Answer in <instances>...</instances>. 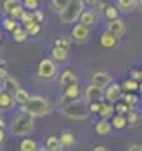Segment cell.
I'll list each match as a JSON object with an SVG mask.
<instances>
[{
  "instance_id": "cell-1",
  "label": "cell",
  "mask_w": 142,
  "mask_h": 151,
  "mask_svg": "<svg viewBox=\"0 0 142 151\" xmlns=\"http://www.w3.org/2000/svg\"><path fill=\"white\" fill-rule=\"evenodd\" d=\"M34 130H35V118L23 109L12 114L9 127H7L9 135H12V137H28V135H32Z\"/></svg>"
},
{
  "instance_id": "cell-2",
  "label": "cell",
  "mask_w": 142,
  "mask_h": 151,
  "mask_svg": "<svg viewBox=\"0 0 142 151\" xmlns=\"http://www.w3.org/2000/svg\"><path fill=\"white\" fill-rule=\"evenodd\" d=\"M53 109H55L53 102H51L47 97H44V95H32L30 100H28V104L23 107V111H27L28 114H32L34 118L47 116V114L53 113Z\"/></svg>"
},
{
  "instance_id": "cell-3",
  "label": "cell",
  "mask_w": 142,
  "mask_h": 151,
  "mask_svg": "<svg viewBox=\"0 0 142 151\" xmlns=\"http://www.w3.org/2000/svg\"><path fill=\"white\" fill-rule=\"evenodd\" d=\"M60 114L69 118V119H74V121H81V119H86L91 116L88 111V104L84 100H77V102H70V104L62 106Z\"/></svg>"
},
{
  "instance_id": "cell-4",
  "label": "cell",
  "mask_w": 142,
  "mask_h": 151,
  "mask_svg": "<svg viewBox=\"0 0 142 151\" xmlns=\"http://www.w3.org/2000/svg\"><path fill=\"white\" fill-rule=\"evenodd\" d=\"M84 9H86L84 0H70V4L67 5V9L58 16V19L63 25H75L79 21V16L82 14Z\"/></svg>"
},
{
  "instance_id": "cell-5",
  "label": "cell",
  "mask_w": 142,
  "mask_h": 151,
  "mask_svg": "<svg viewBox=\"0 0 142 151\" xmlns=\"http://www.w3.org/2000/svg\"><path fill=\"white\" fill-rule=\"evenodd\" d=\"M35 74L39 79L42 81H53L58 77V63L55 60H51L49 56L47 58H42L39 63H37V70Z\"/></svg>"
},
{
  "instance_id": "cell-6",
  "label": "cell",
  "mask_w": 142,
  "mask_h": 151,
  "mask_svg": "<svg viewBox=\"0 0 142 151\" xmlns=\"http://www.w3.org/2000/svg\"><path fill=\"white\" fill-rule=\"evenodd\" d=\"M82 93H84V90H82L79 84H74V86H67V88H63L62 95L58 97V107H62V106H65V104H70V102L82 100Z\"/></svg>"
},
{
  "instance_id": "cell-7",
  "label": "cell",
  "mask_w": 142,
  "mask_h": 151,
  "mask_svg": "<svg viewBox=\"0 0 142 151\" xmlns=\"http://www.w3.org/2000/svg\"><path fill=\"white\" fill-rule=\"evenodd\" d=\"M82 100H84L86 104H91V102H104V100H105V97H104V88L95 86V84H88V86L84 88Z\"/></svg>"
},
{
  "instance_id": "cell-8",
  "label": "cell",
  "mask_w": 142,
  "mask_h": 151,
  "mask_svg": "<svg viewBox=\"0 0 142 151\" xmlns=\"http://www.w3.org/2000/svg\"><path fill=\"white\" fill-rule=\"evenodd\" d=\"M104 97H105V102H110V104H118L121 102L123 99V88H121V83H116L112 81L105 90H104Z\"/></svg>"
},
{
  "instance_id": "cell-9",
  "label": "cell",
  "mask_w": 142,
  "mask_h": 151,
  "mask_svg": "<svg viewBox=\"0 0 142 151\" xmlns=\"http://www.w3.org/2000/svg\"><path fill=\"white\" fill-rule=\"evenodd\" d=\"M70 39L75 42V44H84V42L90 39V28H88V27H84V25H81V23L72 25Z\"/></svg>"
},
{
  "instance_id": "cell-10",
  "label": "cell",
  "mask_w": 142,
  "mask_h": 151,
  "mask_svg": "<svg viewBox=\"0 0 142 151\" xmlns=\"http://www.w3.org/2000/svg\"><path fill=\"white\" fill-rule=\"evenodd\" d=\"M58 83L67 88V86H74V84H79V79H77V74L74 72V69L70 67H65L60 74H58Z\"/></svg>"
},
{
  "instance_id": "cell-11",
  "label": "cell",
  "mask_w": 142,
  "mask_h": 151,
  "mask_svg": "<svg viewBox=\"0 0 142 151\" xmlns=\"http://www.w3.org/2000/svg\"><path fill=\"white\" fill-rule=\"evenodd\" d=\"M98 12L97 11H93V9H84L82 11V14L79 16V21L77 23H81V25H84V27H88V28H93L97 23H98Z\"/></svg>"
},
{
  "instance_id": "cell-12",
  "label": "cell",
  "mask_w": 142,
  "mask_h": 151,
  "mask_svg": "<svg viewBox=\"0 0 142 151\" xmlns=\"http://www.w3.org/2000/svg\"><path fill=\"white\" fill-rule=\"evenodd\" d=\"M110 83H112V77L107 74L105 70H95L93 74L90 76V84L100 86V88H104V90H105Z\"/></svg>"
},
{
  "instance_id": "cell-13",
  "label": "cell",
  "mask_w": 142,
  "mask_h": 151,
  "mask_svg": "<svg viewBox=\"0 0 142 151\" xmlns=\"http://www.w3.org/2000/svg\"><path fill=\"white\" fill-rule=\"evenodd\" d=\"M40 144H39V141L34 139L32 135H28V137H21L19 139V142H18V151H40Z\"/></svg>"
},
{
  "instance_id": "cell-14",
  "label": "cell",
  "mask_w": 142,
  "mask_h": 151,
  "mask_svg": "<svg viewBox=\"0 0 142 151\" xmlns=\"http://www.w3.org/2000/svg\"><path fill=\"white\" fill-rule=\"evenodd\" d=\"M98 44L104 47V49H114V47H118V44H119V39L116 37V35H112L110 32H102L100 35H98Z\"/></svg>"
},
{
  "instance_id": "cell-15",
  "label": "cell",
  "mask_w": 142,
  "mask_h": 151,
  "mask_svg": "<svg viewBox=\"0 0 142 151\" xmlns=\"http://www.w3.org/2000/svg\"><path fill=\"white\" fill-rule=\"evenodd\" d=\"M112 125H110V121H107V119H97L95 123H93V132L98 135V137H107V135H110L112 134Z\"/></svg>"
},
{
  "instance_id": "cell-16",
  "label": "cell",
  "mask_w": 142,
  "mask_h": 151,
  "mask_svg": "<svg viewBox=\"0 0 142 151\" xmlns=\"http://www.w3.org/2000/svg\"><path fill=\"white\" fill-rule=\"evenodd\" d=\"M107 32H110L112 35H116L118 39H121L125 34H126V23L123 21V19H118V21H110V23H107L105 27Z\"/></svg>"
},
{
  "instance_id": "cell-17",
  "label": "cell",
  "mask_w": 142,
  "mask_h": 151,
  "mask_svg": "<svg viewBox=\"0 0 142 151\" xmlns=\"http://www.w3.org/2000/svg\"><path fill=\"white\" fill-rule=\"evenodd\" d=\"M49 58L55 60L56 63H67V62H69V49L53 46V47L49 49Z\"/></svg>"
},
{
  "instance_id": "cell-18",
  "label": "cell",
  "mask_w": 142,
  "mask_h": 151,
  "mask_svg": "<svg viewBox=\"0 0 142 151\" xmlns=\"http://www.w3.org/2000/svg\"><path fill=\"white\" fill-rule=\"evenodd\" d=\"M42 146L46 151H63V146L60 142L58 135H47L42 139Z\"/></svg>"
},
{
  "instance_id": "cell-19",
  "label": "cell",
  "mask_w": 142,
  "mask_h": 151,
  "mask_svg": "<svg viewBox=\"0 0 142 151\" xmlns=\"http://www.w3.org/2000/svg\"><path fill=\"white\" fill-rule=\"evenodd\" d=\"M16 106V102H14V97L9 93V91H4V90H0V113L4 111H11L12 107Z\"/></svg>"
},
{
  "instance_id": "cell-20",
  "label": "cell",
  "mask_w": 142,
  "mask_h": 151,
  "mask_svg": "<svg viewBox=\"0 0 142 151\" xmlns=\"http://www.w3.org/2000/svg\"><path fill=\"white\" fill-rule=\"evenodd\" d=\"M97 116H98V119H107V121H110V119L116 116V106H114V104H110V102H105V100H104L102 109H100V113L97 114Z\"/></svg>"
},
{
  "instance_id": "cell-21",
  "label": "cell",
  "mask_w": 142,
  "mask_h": 151,
  "mask_svg": "<svg viewBox=\"0 0 142 151\" xmlns=\"http://www.w3.org/2000/svg\"><path fill=\"white\" fill-rule=\"evenodd\" d=\"M60 142H62L63 150H72V148H75V144H77V137H75L72 132L65 130V132L60 134Z\"/></svg>"
},
{
  "instance_id": "cell-22",
  "label": "cell",
  "mask_w": 142,
  "mask_h": 151,
  "mask_svg": "<svg viewBox=\"0 0 142 151\" xmlns=\"http://www.w3.org/2000/svg\"><path fill=\"white\" fill-rule=\"evenodd\" d=\"M110 125L116 132H125L130 125H128V118L125 114H116L112 119H110Z\"/></svg>"
},
{
  "instance_id": "cell-23",
  "label": "cell",
  "mask_w": 142,
  "mask_h": 151,
  "mask_svg": "<svg viewBox=\"0 0 142 151\" xmlns=\"http://www.w3.org/2000/svg\"><path fill=\"white\" fill-rule=\"evenodd\" d=\"M121 88H123V93H137L139 88H141V81H135L132 77H126L121 81Z\"/></svg>"
},
{
  "instance_id": "cell-24",
  "label": "cell",
  "mask_w": 142,
  "mask_h": 151,
  "mask_svg": "<svg viewBox=\"0 0 142 151\" xmlns=\"http://www.w3.org/2000/svg\"><path fill=\"white\" fill-rule=\"evenodd\" d=\"M12 97H14V102H16V106H18L19 109H23V107L28 104V100H30V97H32V95H30V93H28L25 88H19V90H18V91H16Z\"/></svg>"
},
{
  "instance_id": "cell-25",
  "label": "cell",
  "mask_w": 142,
  "mask_h": 151,
  "mask_svg": "<svg viewBox=\"0 0 142 151\" xmlns=\"http://www.w3.org/2000/svg\"><path fill=\"white\" fill-rule=\"evenodd\" d=\"M19 88H21V86H19V81H18L16 77H12V76H9V77L2 83V90H4V91H9L11 95H14Z\"/></svg>"
},
{
  "instance_id": "cell-26",
  "label": "cell",
  "mask_w": 142,
  "mask_h": 151,
  "mask_svg": "<svg viewBox=\"0 0 142 151\" xmlns=\"http://www.w3.org/2000/svg\"><path fill=\"white\" fill-rule=\"evenodd\" d=\"M11 37H12L14 42H18V44H25V42L30 39V35H28V32L25 30V27H23V25H19V27L11 34Z\"/></svg>"
},
{
  "instance_id": "cell-27",
  "label": "cell",
  "mask_w": 142,
  "mask_h": 151,
  "mask_svg": "<svg viewBox=\"0 0 142 151\" xmlns=\"http://www.w3.org/2000/svg\"><path fill=\"white\" fill-rule=\"evenodd\" d=\"M114 5L119 9V12H132L137 7V0H116Z\"/></svg>"
},
{
  "instance_id": "cell-28",
  "label": "cell",
  "mask_w": 142,
  "mask_h": 151,
  "mask_svg": "<svg viewBox=\"0 0 142 151\" xmlns=\"http://www.w3.org/2000/svg\"><path fill=\"white\" fill-rule=\"evenodd\" d=\"M70 4V0H49V9L55 12V14H62L65 9H67V5Z\"/></svg>"
},
{
  "instance_id": "cell-29",
  "label": "cell",
  "mask_w": 142,
  "mask_h": 151,
  "mask_svg": "<svg viewBox=\"0 0 142 151\" xmlns=\"http://www.w3.org/2000/svg\"><path fill=\"white\" fill-rule=\"evenodd\" d=\"M23 27H25V30L28 32V35H30V37H39V35H40V30H42V25H40V23H37L35 19H32V21H28V23H25Z\"/></svg>"
},
{
  "instance_id": "cell-30",
  "label": "cell",
  "mask_w": 142,
  "mask_h": 151,
  "mask_svg": "<svg viewBox=\"0 0 142 151\" xmlns=\"http://www.w3.org/2000/svg\"><path fill=\"white\" fill-rule=\"evenodd\" d=\"M104 18L107 19V23H110V21H118V19H121V18H119V9H118L116 5H107L105 12H104Z\"/></svg>"
},
{
  "instance_id": "cell-31",
  "label": "cell",
  "mask_w": 142,
  "mask_h": 151,
  "mask_svg": "<svg viewBox=\"0 0 142 151\" xmlns=\"http://www.w3.org/2000/svg\"><path fill=\"white\" fill-rule=\"evenodd\" d=\"M18 5H21V0H2V12L9 16Z\"/></svg>"
},
{
  "instance_id": "cell-32",
  "label": "cell",
  "mask_w": 142,
  "mask_h": 151,
  "mask_svg": "<svg viewBox=\"0 0 142 151\" xmlns=\"http://www.w3.org/2000/svg\"><path fill=\"white\" fill-rule=\"evenodd\" d=\"M19 25H21V23L16 21V19H12V18H4V19H2V28H4L5 32H9V34H12Z\"/></svg>"
},
{
  "instance_id": "cell-33",
  "label": "cell",
  "mask_w": 142,
  "mask_h": 151,
  "mask_svg": "<svg viewBox=\"0 0 142 151\" xmlns=\"http://www.w3.org/2000/svg\"><path fill=\"white\" fill-rule=\"evenodd\" d=\"M72 44H74V40H72L70 37H55V39H53V46H56V47L70 49Z\"/></svg>"
},
{
  "instance_id": "cell-34",
  "label": "cell",
  "mask_w": 142,
  "mask_h": 151,
  "mask_svg": "<svg viewBox=\"0 0 142 151\" xmlns=\"http://www.w3.org/2000/svg\"><path fill=\"white\" fill-rule=\"evenodd\" d=\"M121 100H123L126 106H130L132 109H135V107L139 106V102H141L135 93H123V99H121Z\"/></svg>"
},
{
  "instance_id": "cell-35",
  "label": "cell",
  "mask_w": 142,
  "mask_h": 151,
  "mask_svg": "<svg viewBox=\"0 0 142 151\" xmlns=\"http://www.w3.org/2000/svg\"><path fill=\"white\" fill-rule=\"evenodd\" d=\"M21 4H23V7H25L27 11H30V12L40 9V2H39V0H21Z\"/></svg>"
},
{
  "instance_id": "cell-36",
  "label": "cell",
  "mask_w": 142,
  "mask_h": 151,
  "mask_svg": "<svg viewBox=\"0 0 142 151\" xmlns=\"http://www.w3.org/2000/svg\"><path fill=\"white\" fill-rule=\"evenodd\" d=\"M126 118H128V125L133 127V125H137V123L141 121V113H139L137 109H132L130 113L126 114Z\"/></svg>"
},
{
  "instance_id": "cell-37",
  "label": "cell",
  "mask_w": 142,
  "mask_h": 151,
  "mask_svg": "<svg viewBox=\"0 0 142 151\" xmlns=\"http://www.w3.org/2000/svg\"><path fill=\"white\" fill-rule=\"evenodd\" d=\"M130 111H132V107H130V106H126L123 100L116 104V114H125V116H126Z\"/></svg>"
},
{
  "instance_id": "cell-38",
  "label": "cell",
  "mask_w": 142,
  "mask_h": 151,
  "mask_svg": "<svg viewBox=\"0 0 142 151\" xmlns=\"http://www.w3.org/2000/svg\"><path fill=\"white\" fill-rule=\"evenodd\" d=\"M102 104H104V102H91V104H88V111H90V114H98L100 109H102Z\"/></svg>"
},
{
  "instance_id": "cell-39",
  "label": "cell",
  "mask_w": 142,
  "mask_h": 151,
  "mask_svg": "<svg viewBox=\"0 0 142 151\" xmlns=\"http://www.w3.org/2000/svg\"><path fill=\"white\" fill-rule=\"evenodd\" d=\"M84 4H86V7H88V9H93V11H98V7H100V4H102V0H84Z\"/></svg>"
},
{
  "instance_id": "cell-40",
  "label": "cell",
  "mask_w": 142,
  "mask_h": 151,
  "mask_svg": "<svg viewBox=\"0 0 142 151\" xmlns=\"http://www.w3.org/2000/svg\"><path fill=\"white\" fill-rule=\"evenodd\" d=\"M32 16H34V19H35L37 23H40V25H42V23H44V19H46L44 12H42L40 9H37V11H34V12H32Z\"/></svg>"
},
{
  "instance_id": "cell-41",
  "label": "cell",
  "mask_w": 142,
  "mask_h": 151,
  "mask_svg": "<svg viewBox=\"0 0 142 151\" xmlns=\"http://www.w3.org/2000/svg\"><path fill=\"white\" fill-rule=\"evenodd\" d=\"M130 72H132V74H130V77H132V79H135V81H142V74H141V69H132Z\"/></svg>"
},
{
  "instance_id": "cell-42",
  "label": "cell",
  "mask_w": 142,
  "mask_h": 151,
  "mask_svg": "<svg viewBox=\"0 0 142 151\" xmlns=\"http://www.w3.org/2000/svg\"><path fill=\"white\" fill-rule=\"evenodd\" d=\"M125 151H142V144H139V142L128 144V146H126V150H125Z\"/></svg>"
},
{
  "instance_id": "cell-43",
  "label": "cell",
  "mask_w": 142,
  "mask_h": 151,
  "mask_svg": "<svg viewBox=\"0 0 142 151\" xmlns=\"http://www.w3.org/2000/svg\"><path fill=\"white\" fill-rule=\"evenodd\" d=\"M5 141H7V134H5V130H0V150H4Z\"/></svg>"
},
{
  "instance_id": "cell-44",
  "label": "cell",
  "mask_w": 142,
  "mask_h": 151,
  "mask_svg": "<svg viewBox=\"0 0 142 151\" xmlns=\"http://www.w3.org/2000/svg\"><path fill=\"white\" fill-rule=\"evenodd\" d=\"M7 77H9V72H7V69H5V67H0V83H4Z\"/></svg>"
},
{
  "instance_id": "cell-45",
  "label": "cell",
  "mask_w": 142,
  "mask_h": 151,
  "mask_svg": "<svg viewBox=\"0 0 142 151\" xmlns=\"http://www.w3.org/2000/svg\"><path fill=\"white\" fill-rule=\"evenodd\" d=\"M91 151H109V150H107V146H104V144H95L91 148Z\"/></svg>"
},
{
  "instance_id": "cell-46",
  "label": "cell",
  "mask_w": 142,
  "mask_h": 151,
  "mask_svg": "<svg viewBox=\"0 0 142 151\" xmlns=\"http://www.w3.org/2000/svg\"><path fill=\"white\" fill-rule=\"evenodd\" d=\"M9 125L5 123V119H4V116H0V130H5Z\"/></svg>"
},
{
  "instance_id": "cell-47",
  "label": "cell",
  "mask_w": 142,
  "mask_h": 151,
  "mask_svg": "<svg viewBox=\"0 0 142 151\" xmlns=\"http://www.w3.org/2000/svg\"><path fill=\"white\" fill-rule=\"evenodd\" d=\"M137 7L142 11V0H137Z\"/></svg>"
},
{
  "instance_id": "cell-48",
  "label": "cell",
  "mask_w": 142,
  "mask_h": 151,
  "mask_svg": "<svg viewBox=\"0 0 142 151\" xmlns=\"http://www.w3.org/2000/svg\"><path fill=\"white\" fill-rule=\"evenodd\" d=\"M2 42H4V34H2V30H0V46H2Z\"/></svg>"
},
{
  "instance_id": "cell-49",
  "label": "cell",
  "mask_w": 142,
  "mask_h": 151,
  "mask_svg": "<svg viewBox=\"0 0 142 151\" xmlns=\"http://www.w3.org/2000/svg\"><path fill=\"white\" fill-rule=\"evenodd\" d=\"M139 91H141V95H142V81H141V88H139Z\"/></svg>"
},
{
  "instance_id": "cell-50",
  "label": "cell",
  "mask_w": 142,
  "mask_h": 151,
  "mask_svg": "<svg viewBox=\"0 0 142 151\" xmlns=\"http://www.w3.org/2000/svg\"><path fill=\"white\" fill-rule=\"evenodd\" d=\"M141 111H142V102H141Z\"/></svg>"
},
{
  "instance_id": "cell-51",
  "label": "cell",
  "mask_w": 142,
  "mask_h": 151,
  "mask_svg": "<svg viewBox=\"0 0 142 151\" xmlns=\"http://www.w3.org/2000/svg\"><path fill=\"white\" fill-rule=\"evenodd\" d=\"M141 74H142V65H141Z\"/></svg>"
}]
</instances>
